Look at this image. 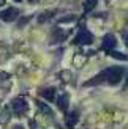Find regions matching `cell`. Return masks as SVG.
<instances>
[{
	"instance_id": "obj_1",
	"label": "cell",
	"mask_w": 128,
	"mask_h": 129,
	"mask_svg": "<svg viewBox=\"0 0 128 129\" xmlns=\"http://www.w3.org/2000/svg\"><path fill=\"white\" fill-rule=\"evenodd\" d=\"M123 74H125V71L120 66L108 68V69H104V80H108V83H111V85H117V83L122 80Z\"/></svg>"
},
{
	"instance_id": "obj_2",
	"label": "cell",
	"mask_w": 128,
	"mask_h": 129,
	"mask_svg": "<svg viewBox=\"0 0 128 129\" xmlns=\"http://www.w3.org/2000/svg\"><path fill=\"white\" fill-rule=\"evenodd\" d=\"M93 41V36H92V33L89 30H86L84 27H82L81 30H79V33H78V36L74 38V44H90Z\"/></svg>"
},
{
	"instance_id": "obj_3",
	"label": "cell",
	"mask_w": 128,
	"mask_h": 129,
	"mask_svg": "<svg viewBox=\"0 0 128 129\" xmlns=\"http://www.w3.org/2000/svg\"><path fill=\"white\" fill-rule=\"evenodd\" d=\"M11 109L14 110L16 115H22V113L27 112V101L24 98H16L11 102Z\"/></svg>"
},
{
	"instance_id": "obj_4",
	"label": "cell",
	"mask_w": 128,
	"mask_h": 129,
	"mask_svg": "<svg viewBox=\"0 0 128 129\" xmlns=\"http://www.w3.org/2000/svg\"><path fill=\"white\" fill-rule=\"evenodd\" d=\"M19 14V11L16 8H8V10H5L0 13V19L5 22H11V21H16V17Z\"/></svg>"
},
{
	"instance_id": "obj_5",
	"label": "cell",
	"mask_w": 128,
	"mask_h": 129,
	"mask_svg": "<svg viewBox=\"0 0 128 129\" xmlns=\"http://www.w3.org/2000/svg\"><path fill=\"white\" fill-rule=\"evenodd\" d=\"M116 44H117V40H116V36L114 35H106L103 38V49H108V50H112L114 47H116Z\"/></svg>"
},
{
	"instance_id": "obj_6",
	"label": "cell",
	"mask_w": 128,
	"mask_h": 129,
	"mask_svg": "<svg viewBox=\"0 0 128 129\" xmlns=\"http://www.w3.org/2000/svg\"><path fill=\"white\" fill-rule=\"evenodd\" d=\"M10 85H11L10 76L6 73H2V71H0V88H10Z\"/></svg>"
},
{
	"instance_id": "obj_7",
	"label": "cell",
	"mask_w": 128,
	"mask_h": 129,
	"mask_svg": "<svg viewBox=\"0 0 128 129\" xmlns=\"http://www.w3.org/2000/svg\"><path fill=\"white\" fill-rule=\"evenodd\" d=\"M54 93H55V88L51 87V88H44L43 91H41V96H43L44 99H48V101H54V98H55Z\"/></svg>"
},
{
	"instance_id": "obj_8",
	"label": "cell",
	"mask_w": 128,
	"mask_h": 129,
	"mask_svg": "<svg viewBox=\"0 0 128 129\" xmlns=\"http://www.w3.org/2000/svg\"><path fill=\"white\" fill-rule=\"evenodd\" d=\"M57 104H59V109H60V110L65 112L67 107H68V94H67V93H62V96L59 98V101H57Z\"/></svg>"
},
{
	"instance_id": "obj_9",
	"label": "cell",
	"mask_w": 128,
	"mask_h": 129,
	"mask_svg": "<svg viewBox=\"0 0 128 129\" xmlns=\"http://www.w3.org/2000/svg\"><path fill=\"white\" fill-rule=\"evenodd\" d=\"M76 123H78V112H71L67 118V124H68V127H73Z\"/></svg>"
},
{
	"instance_id": "obj_10",
	"label": "cell",
	"mask_w": 128,
	"mask_h": 129,
	"mask_svg": "<svg viewBox=\"0 0 128 129\" xmlns=\"http://www.w3.org/2000/svg\"><path fill=\"white\" fill-rule=\"evenodd\" d=\"M97 3H98V0H86V3H84V8H86V11H90V10H93Z\"/></svg>"
},
{
	"instance_id": "obj_11",
	"label": "cell",
	"mask_w": 128,
	"mask_h": 129,
	"mask_svg": "<svg viewBox=\"0 0 128 129\" xmlns=\"http://www.w3.org/2000/svg\"><path fill=\"white\" fill-rule=\"evenodd\" d=\"M111 55H112V57H116V58H119V60H126V55L120 54V52H111Z\"/></svg>"
},
{
	"instance_id": "obj_12",
	"label": "cell",
	"mask_w": 128,
	"mask_h": 129,
	"mask_svg": "<svg viewBox=\"0 0 128 129\" xmlns=\"http://www.w3.org/2000/svg\"><path fill=\"white\" fill-rule=\"evenodd\" d=\"M14 129H24L22 126H14Z\"/></svg>"
},
{
	"instance_id": "obj_13",
	"label": "cell",
	"mask_w": 128,
	"mask_h": 129,
	"mask_svg": "<svg viewBox=\"0 0 128 129\" xmlns=\"http://www.w3.org/2000/svg\"><path fill=\"white\" fill-rule=\"evenodd\" d=\"M2 5H5V0H0V6H2Z\"/></svg>"
},
{
	"instance_id": "obj_14",
	"label": "cell",
	"mask_w": 128,
	"mask_h": 129,
	"mask_svg": "<svg viewBox=\"0 0 128 129\" xmlns=\"http://www.w3.org/2000/svg\"><path fill=\"white\" fill-rule=\"evenodd\" d=\"M16 2H21V0H16Z\"/></svg>"
}]
</instances>
